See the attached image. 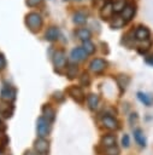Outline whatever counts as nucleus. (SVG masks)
Segmentation results:
<instances>
[{
    "label": "nucleus",
    "mask_w": 153,
    "mask_h": 155,
    "mask_svg": "<svg viewBox=\"0 0 153 155\" xmlns=\"http://www.w3.org/2000/svg\"><path fill=\"white\" fill-rule=\"evenodd\" d=\"M75 34L82 41H88L90 39V36H92V33H90V30L88 28H78V29H76Z\"/></svg>",
    "instance_id": "obj_15"
},
{
    "label": "nucleus",
    "mask_w": 153,
    "mask_h": 155,
    "mask_svg": "<svg viewBox=\"0 0 153 155\" xmlns=\"http://www.w3.org/2000/svg\"><path fill=\"white\" fill-rule=\"evenodd\" d=\"M113 5H112V2H106L101 8H100V17L104 19V21H107V19H110V18H112V16H113Z\"/></svg>",
    "instance_id": "obj_12"
},
{
    "label": "nucleus",
    "mask_w": 153,
    "mask_h": 155,
    "mask_svg": "<svg viewBox=\"0 0 153 155\" xmlns=\"http://www.w3.org/2000/svg\"><path fill=\"white\" fill-rule=\"evenodd\" d=\"M6 64H7V62H6V58H5V56H4L2 53H0V70L5 69Z\"/></svg>",
    "instance_id": "obj_31"
},
{
    "label": "nucleus",
    "mask_w": 153,
    "mask_h": 155,
    "mask_svg": "<svg viewBox=\"0 0 153 155\" xmlns=\"http://www.w3.org/2000/svg\"><path fill=\"white\" fill-rule=\"evenodd\" d=\"M124 24H125V22L123 21L122 16H120V17H114L113 21L111 22V27H112L113 29H119V28H122Z\"/></svg>",
    "instance_id": "obj_26"
},
{
    "label": "nucleus",
    "mask_w": 153,
    "mask_h": 155,
    "mask_svg": "<svg viewBox=\"0 0 153 155\" xmlns=\"http://www.w3.org/2000/svg\"><path fill=\"white\" fill-rule=\"evenodd\" d=\"M67 94L75 102H77V103H83L84 102V98H86L84 92H83V90L80 86H70L67 88Z\"/></svg>",
    "instance_id": "obj_5"
},
{
    "label": "nucleus",
    "mask_w": 153,
    "mask_h": 155,
    "mask_svg": "<svg viewBox=\"0 0 153 155\" xmlns=\"http://www.w3.org/2000/svg\"><path fill=\"white\" fill-rule=\"evenodd\" d=\"M137 98L147 107H151L153 104V96L148 94V93H143V92H137Z\"/></svg>",
    "instance_id": "obj_20"
},
{
    "label": "nucleus",
    "mask_w": 153,
    "mask_h": 155,
    "mask_svg": "<svg viewBox=\"0 0 153 155\" xmlns=\"http://www.w3.org/2000/svg\"><path fill=\"white\" fill-rule=\"evenodd\" d=\"M60 36V31H59V28L58 27H54V25H51L46 33H45V39L49 42H53V41H57Z\"/></svg>",
    "instance_id": "obj_10"
},
{
    "label": "nucleus",
    "mask_w": 153,
    "mask_h": 155,
    "mask_svg": "<svg viewBox=\"0 0 153 155\" xmlns=\"http://www.w3.org/2000/svg\"><path fill=\"white\" fill-rule=\"evenodd\" d=\"M49 144L45 138H39L34 142V150L40 153V154H46L48 151Z\"/></svg>",
    "instance_id": "obj_13"
},
{
    "label": "nucleus",
    "mask_w": 153,
    "mask_h": 155,
    "mask_svg": "<svg viewBox=\"0 0 153 155\" xmlns=\"http://www.w3.org/2000/svg\"><path fill=\"white\" fill-rule=\"evenodd\" d=\"M122 145L124 148H128L130 145V140H129V136L128 134H124L123 138H122Z\"/></svg>",
    "instance_id": "obj_30"
},
{
    "label": "nucleus",
    "mask_w": 153,
    "mask_h": 155,
    "mask_svg": "<svg viewBox=\"0 0 153 155\" xmlns=\"http://www.w3.org/2000/svg\"><path fill=\"white\" fill-rule=\"evenodd\" d=\"M16 94H17V91L16 88H13L12 86L10 85H5L2 88H1V93H0V97L4 102L6 103H10L12 101L16 99Z\"/></svg>",
    "instance_id": "obj_4"
},
{
    "label": "nucleus",
    "mask_w": 153,
    "mask_h": 155,
    "mask_svg": "<svg viewBox=\"0 0 153 155\" xmlns=\"http://www.w3.org/2000/svg\"><path fill=\"white\" fill-rule=\"evenodd\" d=\"M87 104H88V108L90 110H95L99 105V96L95 94V93H90L88 94L87 97Z\"/></svg>",
    "instance_id": "obj_16"
},
{
    "label": "nucleus",
    "mask_w": 153,
    "mask_h": 155,
    "mask_svg": "<svg viewBox=\"0 0 153 155\" xmlns=\"http://www.w3.org/2000/svg\"><path fill=\"white\" fill-rule=\"evenodd\" d=\"M66 54L63 50H57L54 53H53V64L57 69H63V68H66Z\"/></svg>",
    "instance_id": "obj_3"
},
{
    "label": "nucleus",
    "mask_w": 153,
    "mask_h": 155,
    "mask_svg": "<svg viewBox=\"0 0 153 155\" xmlns=\"http://www.w3.org/2000/svg\"><path fill=\"white\" fill-rule=\"evenodd\" d=\"M87 52L82 48V47H75L71 50L70 52V57L73 62H81V61H84L87 58Z\"/></svg>",
    "instance_id": "obj_11"
},
{
    "label": "nucleus",
    "mask_w": 153,
    "mask_h": 155,
    "mask_svg": "<svg viewBox=\"0 0 153 155\" xmlns=\"http://www.w3.org/2000/svg\"><path fill=\"white\" fill-rule=\"evenodd\" d=\"M134 138H135L136 143H137L140 147H146V138H145V136H143V132H142L140 128H137V130L134 131Z\"/></svg>",
    "instance_id": "obj_22"
},
{
    "label": "nucleus",
    "mask_w": 153,
    "mask_h": 155,
    "mask_svg": "<svg viewBox=\"0 0 153 155\" xmlns=\"http://www.w3.org/2000/svg\"><path fill=\"white\" fill-rule=\"evenodd\" d=\"M112 5H113V12L114 13H122L126 2H125V0H114V2H112Z\"/></svg>",
    "instance_id": "obj_23"
},
{
    "label": "nucleus",
    "mask_w": 153,
    "mask_h": 155,
    "mask_svg": "<svg viewBox=\"0 0 153 155\" xmlns=\"http://www.w3.org/2000/svg\"><path fill=\"white\" fill-rule=\"evenodd\" d=\"M149 29L145 25H139L136 29H135V39L139 40V41H147L149 39Z\"/></svg>",
    "instance_id": "obj_8"
},
{
    "label": "nucleus",
    "mask_w": 153,
    "mask_h": 155,
    "mask_svg": "<svg viewBox=\"0 0 153 155\" xmlns=\"http://www.w3.org/2000/svg\"><path fill=\"white\" fill-rule=\"evenodd\" d=\"M106 68H107V62L105 59H102V58H94L89 63V69L95 74L102 73Z\"/></svg>",
    "instance_id": "obj_6"
},
{
    "label": "nucleus",
    "mask_w": 153,
    "mask_h": 155,
    "mask_svg": "<svg viewBox=\"0 0 153 155\" xmlns=\"http://www.w3.org/2000/svg\"><path fill=\"white\" fill-rule=\"evenodd\" d=\"M82 48L87 52V54H93L94 52H95V50H96V47H95V45L92 42V41H83V44H82Z\"/></svg>",
    "instance_id": "obj_24"
},
{
    "label": "nucleus",
    "mask_w": 153,
    "mask_h": 155,
    "mask_svg": "<svg viewBox=\"0 0 153 155\" xmlns=\"http://www.w3.org/2000/svg\"><path fill=\"white\" fill-rule=\"evenodd\" d=\"M43 24V19L37 12H29L25 16V25L31 33H37L41 30Z\"/></svg>",
    "instance_id": "obj_1"
},
{
    "label": "nucleus",
    "mask_w": 153,
    "mask_h": 155,
    "mask_svg": "<svg viewBox=\"0 0 153 155\" xmlns=\"http://www.w3.org/2000/svg\"><path fill=\"white\" fill-rule=\"evenodd\" d=\"M80 84H81L82 86H89V84H90V78H89V75H88L87 73H82V75H81V78H80Z\"/></svg>",
    "instance_id": "obj_27"
},
{
    "label": "nucleus",
    "mask_w": 153,
    "mask_h": 155,
    "mask_svg": "<svg viewBox=\"0 0 153 155\" xmlns=\"http://www.w3.org/2000/svg\"><path fill=\"white\" fill-rule=\"evenodd\" d=\"M72 21L75 24H83L87 22V15L83 11H77L72 16Z\"/></svg>",
    "instance_id": "obj_19"
},
{
    "label": "nucleus",
    "mask_w": 153,
    "mask_h": 155,
    "mask_svg": "<svg viewBox=\"0 0 153 155\" xmlns=\"http://www.w3.org/2000/svg\"><path fill=\"white\" fill-rule=\"evenodd\" d=\"M101 122H102L104 127H106L107 130H111V131L112 130H117L119 127L117 119L111 116V115H104L102 119H101Z\"/></svg>",
    "instance_id": "obj_9"
},
{
    "label": "nucleus",
    "mask_w": 153,
    "mask_h": 155,
    "mask_svg": "<svg viewBox=\"0 0 153 155\" xmlns=\"http://www.w3.org/2000/svg\"><path fill=\"white\" fill-rule=\"evenodd\" d=\"M76 1H81V0H76Z\"/></svg>",
    "instance_id": "obj_36"
},
{
    "label": "nucleus",
    "mask_w": 153,
    "mask_h": 155,
    "mask_svg": "<svg viewBox=\"0 0 153 155\" xmlns=\"http://www.w3.org/2000/svg\"><path fill=\"white\" fill-rule=\"evenodd\" d=\"M42 113H43V117L45 119H47L49 122H52V121H54V119H55V111H54V109L52 108V107H49L48 104H46L43 108H42Z\"/></svg>",
    "instance_id": "obj_17"
},
{
    "label": "nucleus",
    "mask_w": 153,
    "mask_h": 155,
    "mask_svg": "<svg viewBox=\"0 0 153 155\" xmlns=\"http://www.w3.org/2000/svg\"><path fill=\"white\" fill-rule=\"evenodd\" d=\"M42 1H43V0H25V4H27V6H29V7H35V6L40 5Z\"/></svg>",
    "instance_id": "obj_29"
},
{
    "label": "nucleus",
    "mask_w": 153,
    "mask_h": 155,
    "mask_svg": "<svg viewBox=\"0 0 153 155\" xmlns=\"http://www.w3.org/2000/svg\"><path fill=\"white\" fill-rule=\"evenodd\" d=\"M106 155H119V149L117 145L111 147V148H106Z\"/></svg>",
    "instance_id": "obj_28"
},
{
    "label": "nucleus",
    "mask_w": 153,
    "mask_h": 155,
    "mask_svg": "<svg viewBox=\"0 0 153 155\" xmlns=\"http://www.w3.org/2000/svg\"><path fill=\"white\" fill-rule=\"evenodd\" d=\"M66 75H67L69 79L76 78V75H77V65H75V64H69V65L66 67Z\"/></svg>",
    "instance_id": "obj_25"
},
{
    "label": "nucleus",
    "mask_w": 153,
    "mask_h": 155,
    "mask_svg": "<svg viewBox=\"0 0 153 155\" xmlns=\"http://www.w3.org/2000/svg\"><path fill=\"white\" fill-rule=\"evenodd\" d=\"M25 155H46V154H40V153L35 151V150H28L25 153Z\"/></svg>",
    "instance_id": "obj_33"
},
{
    "label": "nucleus",
    "mask_w": 153,
    "mask_h": 155,
    "mask_svg": "<svg viewBox=\"0 0 153 155\" xmlns=\"http://www.w3.org/2000/svg\"><path fill=\"white\" fill-rule=\"evenodd\" d=\"M1 128H4V124H2L1 120H0V130H1Z\"/></svg>",
    "instance_id": "obj_35"
},
{
    "label": "nucleus",
    "mask_w": 153,
    "mask_h": 155,
    "mask_svg": "<svg viewBox=\"0 0 153 155\" xmlns=\"http://www.w3.org/2000/svg\"><path fill=\"white\" fill-rule=\"evenodd\" d=\"M53 98H54L55 101H59V102L64 101V96H63V93H61V92H59V91H57V92H54V93H53Z\"/></svg>",
    "instance_id": "obj_32"
},
{
    "label": "nucleus",
    "mask_w": 153,
    "mask_h": 155,
    "mask_svg": "<svg viewBox=\"0 0 153 155\" xmlns=\"http://www.w3.org/2000/svg\"><path fill=\"white\" fill-rule=\"evenodd\" d=\"M116 81H117V85H118V87L120 90V93H123L126 90V87H128V85L130 82V78L128 75H123L122 74V75L116 76Z\"/></svg>",
    "instance_id": "obj_14"
},
{
    "label": "nucleus",
    "mask_w": 153,
    "mask_h": 155,
    "mask_svg": "<svg viewBox=\"0 0 153 155\" xmlns=\"http://www.w3.org/2000/svg\"><path fill=\"white\" fill-rule=\"evenodd\" d=\"M36 130H37V134L40 138H45L51 132V124L47 119H45L43 116H40L37 119L36 122Z\"/></svg>",
    "instance_id": "obj_2"
},
{
    "label": "nucleus",
    "mask_w": 153,
    "mask_h": 155,
    "mask_svg": "<svg viewBox=\"0 0 153 155\" xmlns=\"http://www.w3.org/2000/svg\"><path fill=\"white\" fill-rule=\"evenodd\" d=\"M146 62H147V63H149V64H153V54H152V56L146 57Z\"/></svg>",
    "instance_id": "obj_34"
},
{
    "label": "nucleus",
    "mask_w": 153,
    "mask_h": 155,
    "mask_svg": "<svg viewBox=\"0 0 153 155\" xmlns=\"http://www.w3.org/2000/svg\"><path fill=\"white\" fill-rule=\"evenodd\" d=\"M135 12H136V7H135V5L134 4H126L125 5V7H124V10L122 11V18H123V21L126 23V22H129V21H131L133 19V17L135 16Z\"/></svg>",
    "instance_id": "obj_7"
},
{
    "label": "nucleus",
    "mask_w": 153,
    "mask_h": 155,
    "mask_svg": "<svg viewBox=\"0 0 153 155\" xmlns=\"http://www.w3.org/2000/svg\"><path fill=\"white\" fill-rule=\"evenodd\" d=\"M101 144L105 148L114 147L116 145V136H113V134H105L101 138Z\"/></svg>",
    "instance_id": "obj_18"
},
{
    "label": "nucleus",
    "mask_w": 153,
    "mask_h": 155,
    "mask_svg": "<svg viewBox=\"0 0 153 155\" xmlns=\"http://www.w3.org/2000/svg\"><path fill=\"white\" fill-rule=\"evenodd\" d=\"M0 114L4 116V117H11L12 114H13V107L8 103L6 104H1L0 105Z\"/></svg>",
    "instance_id": "obj_21"
}]
</instances>
